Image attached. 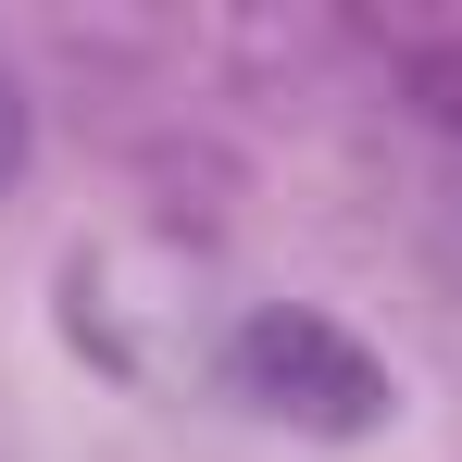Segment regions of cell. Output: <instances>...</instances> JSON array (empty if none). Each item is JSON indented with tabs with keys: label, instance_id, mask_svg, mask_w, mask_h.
<instances>
[{
	"label": "cell",
	"instance_id": "cell-1",
	"mask_svg": "<svg viewBox=\"0 0 462 462\" xmlns=\"http://www.w3.org/2000/svg\"><path fill=\"white\" fill-rule=\"evenodd\" d=\"M226 387L263 425L325 438V450H363V438L400 425V375H387L337 312H312V300H250L237 312L226 325Z\"/></svg>",
	"mask_w": 462,
	"mask_h": 462
},
{
	"label": "cell",
	"instance_id": "cell-2",
	"mask_svg": "<svg viewBox=\"0 0 462 462\" xmlns=\"http://www.w3.org/2000/svg\"><path fill=\"white\" fill-rule=\"evenodd\" d=\"M63 337H76V363H100L113 387H151V400L188 375H226V337H200V312H188V263L138 237H100L63 263Z\"/></svg>",
	"mask_w": 462,
	"mask_h": 462
},
{
	"label": "cell",
	"instance_id": "cell-3",
	"mask_svg": "<svg viewBox=\"0 0 462 462\" xmlns=\"http://www.w3.org/2000/svg\"><path fill=\"white\" fill-rule=\"evenodd\" d=\"M38 175V88L13 76V51H0V200Z\"/></svg>",
	"mask_w": 462,
	"mask_h": 462
}]
</instances>
